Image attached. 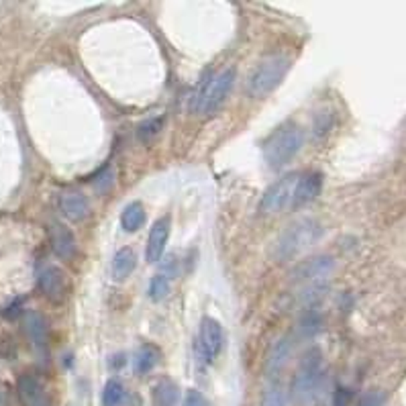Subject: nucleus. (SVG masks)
Returning a JSON list of instances; mask_svg holds the SVG:
<instances>
[{
    "mask_svg": "<svg viewBox=\"0 0 406 406\" xmlns=\"http://www.w3.org/2000/svg\"><path fill=\"white\" fill-rule=\"evenodd\" d=\"M321 237H323V227L319 221L298 219L290 223L284 231H280V235L272 243L270 253L276 261H290L306 249H310L312 245H317Z\"/></svg>",
    "mask_w": 406,
    "mask_h": 406,
    "instance_id": "nucleus-1",
    "label": "nucleus"
},
{
    "mask_svg": "<svg viewBox=\"0 0 406 406\" xmlns=\"http://www.w3.org/2000/svg\"><path fill=\"white\" fill-rule=\"evenodd\" d=\"M235 82V70L227 67L223 72H219L217 76H213L209 82H204V86L192 96L190 103V111L196 116H213L221 105L225 103V98L229 96Z\"/></svg>",
    "mask_w": 406,
    "mask_h": 406,
    "instance_id": "nucleus-4",
    "label": "nucleus"
},
{
    "mask_svg": "<svg viewBox=\"0 0 406 406\" xmlns=\"http://www.w3.org/2000/svg\"><path fill=\"white\" fill-rule=\"evenodd\" d=\"M321 327H323V317L317 310H306V312H302V317L298 321L296 333H298V337L310 339L321 331Z\"/></svg>",
    "mask_w": 406,
    "mask_h": 406,
    "instance_id": "nucleus-22",
    "label": "nucleus"
},
{
    "mask_svg": "<svg viewBox=\"0 0 406 406\" xmlns=\"http://www.w3.org/2000/svg\"><path fill=\"white\" fill-rule=\"evenodd\" d=\"M170 261L164 264V272H168V278H174L175 274V257H168Z\"/></svg>",
    "mask_w": 406,
    "mask_h": 406,
    "instance_id": "nucleus-30",
    "label": "nucleus"
},
{
    "mask_svg": "<svg viewBox=\"0 0 406 406\" xmlns=\"http://www.w3.org/2000/svg\"><path fill=\"white\" fill-rule=\"evenodd\" d=\"M323 190V174L321 172H304L300 174L298 182V198H296V209L308 204L314 200Z\"/></svg>",
    "mask_w": 406,
    "mask_h": 406,
    "instance_id": "nucleus-16",
    "label": "nucleus"
},
{
    "mask_svg": "<svg viewBox=\"0 0 406 406\" xmlns=\"http://www.w3.org/2000/svg\"><path fill=\"white\" fill-rule=\"evenodd\" d=\"M172 290V286H170V280L164 276V274H156L151 280H149V286H147V296L153 300V302H160V300H164L168 294Z\"/></svg>",
    "mask_w": 406,
    "mask_h": 406,
    "instance_id": "nucleus-24",
    "label": "nucleus"
},
{
    "mask_svg": "<svg viewBox=\"0 0 406 406\" xmlns=\"http://www.w3.org/2000/svg\"><path fill=\"white\" fill-rule=\"evenodd\" d=\"M290 65L292 59L286 54H274L261 59L247 82V92L253 98H266L282 84V80L290 72Z\"/></svg>",
    "mask_w": 406,
    "mask_h": 406,
    "instance_id": "nucleus-3",
    "label": "nucleus"
},
{
    "mask_svg": "<svg viewBox=\"0 0 406 406\" xmlns=\"http://www.w3.org/2000/svg\"><path fill=\"white\" fill-rule=\"evenodd\" d=\"M386 405V394L384 392H380V390H370V392H365L361 398H359V403L355 406H384Z\"/></svg>",
    "mask_w": 406,
    "mask_h": 406,
    "instance_id": "nucleus-25",
    "label": "nucleus"
},
{
    "mask_svg": "<svg viewBox=\"0 0 406 406\" xmlns=\"http://www.w3.org/2000/svg\"><path fill=\"white\" fill-rule=\"evenodd\" d=\"M113 182H115V174H113V170H111V168H107V172H105L103 178H96V180H94V186H96L98 190L107 192V190L113 186Z\"/></svg>",
    "mask_w": 406,
    "mask_h": 406,
    "instance_id": "nucleus-28",
    "label": "nucleus"
},
{
    "mask_svg": "<svg viewBox=\"0 0 406 406\" xmlns=\"http://www.w3.org/2000/svg\"><path fill=\"white\" fill-rule=\"evenodd\" d=\"M17 390H19V398L23 406H50V394L45 390V386L41 384L39 378H35L33 374H23L17 382Z\"/></svg>",
    "mask_w": 406,
    "mask_h": 406,
    "instance_id": "nucleus-11",
    "label": "nucleus"
},
{
    "mask_svg": "<svg viewBox=\"0 0 406 406\" xmlns=\"http://www.w3.org/2000/svg\"><path fill=\"white\" fill-rule=\"evenodd\" d=\"M292 355V343L290 339H278L270 353H268V359H266V372H268V378L270 380H278V376L284 372L286 363L290 361Z\"/></svg>",
    "mask_w": 406,
    "mask_h": 406,
    "instance_id": "nucleus-13",
    "label": "nucleus"
},
{
    "mask_svg": "<svg viewBox=\"0 0 406 406\" xmlns=\"http://www.w3.org/2000/svg\"><path fill=\"white\" fill-rule=\"evenodd\" d=\"M259 406H290V394L282 386V382L270 380L261 392V405Z\"/></svg>",
    "mask_w": 406,
    "mask_h": 406,
    "instance_id": "nucleus-21",
    "label": "nucleus"
},
{
    "mask_svg": "<svg viewBox=\"0 0 406 406\" xmlns=\"http://www.w3.org/2000/svg\"><path fill=\"white\" fill-rule=\"evenodd\" d=\"M351 403V392L345 388H337L333 394V406H349Z\"/></svg>",
    "mask_w": 406,
    "mask_h": 406,
    "instance_id": "nucleus-29",
    "label": "nucleus"
},
{
    "mask_svg": "<svg viewBox=\"0 0 406 406\" xmlns=\"http://www.w3.org/2000/svg\"><path fill=\"white\" fill-rule=\"evenodd\" d=\"M170 215H164L160 217L151 229H149V235H147V245H145V259L147 264H158L166 251V245H168V239H170Z\"/></svg>",
    "mask_w": 406,
    "mask_h": 406,
    "instance_id": "nucleus-10",
    "label": "nucleus"
},
{
    "mask_svg": "<svg viewBox=\"0 0 406 406\" xmlns=\"http://www.w3.org/2000/svg\"><path fill=\"white\" fill-rule=\"evenodd\" d=\"M300 174H288L274 182L259 200V211L264 215H280L286 211H296Z\"/></svg>",
    "mask_w": 406,
    "mask_h": 406,
    "instance_id": "nucleus-7",
    "label": "nucleus"
},
{
    "mask_svg": "<svg viewBox=\"0 0 406 406\" xmlns=\"http://www.w3.org/2000/svg\"><path fill=\"white\" fill-rule=\"evenodd\" d=\"M182 406H211V403H209V398H206L200 390L190 388V390L186 392V396H184V405Z\"/></svg>",
    "mask_w": 406,
    "mask_h": 406,
    "instance_id": "nucleus-27",
    "label": "nucleus"
},
{
    "mask_svg": "<svg viewBox=\"0 0 406 406\" xmlns=\"http://www.w3.org/2000/svg\"><path fill=\"white\" fill-rule=\"evenodd\" d=\"M304 131L300 127H284L278 129L264 145V160L272 170H280L290 164L294 156L304 145Z\"/></svg>",
    "mask_w": 406,
    "mask_h": 406,
    "instance_id": "nucleus-5",
    "label": "nucleus"
},
{
    "mask_svg": "<svg viewBox=\"0 0 406 406\" xmlns=\"http://www.w3.org/2000/svg\"><path fill=\"white\" fill-rule=\"evenodd\" d=\"M337 264L331 255H314L298 261L290 272V280L294 286L306 288L312 292L319 288L325 280H329L335 272Z\"/></svg>",
    "mask_w": 406,
    "mask_h": 406,
    "instance_id": "nucleus-6",
    "label": "nucleus"
},
{
    "mask_svg": "<svg viewBox=\"0 0 406 406\" xmlns=\"http://www.w3.org/2000/svg\"><path fill=\"white\" fill-rule=\"evenodd\" d=\"M325 382V363L319 348L306 349L300 357L298 370L292 380L290 396L298 405H308L321 392Z\"/></svg>",
    "mask_w": 406,
    "mask_h": 406,
    "instance_id": "nucleus-2",
    "label": "nucleus"
},
{
    "mask_svg": "<svg viewBox=\"0 0 406 406\" xmlns=\"http://www.w3.org/2000/svg\"><path fill=\"white\" fill-rule=\"evenodd\" d=\"M223 345H225L223 325L213 317H204L198 327V341H196L198 359L204 363H213L217 359V355L221 353Z\"/></svg>",
    "mask_w": 406,
    "mask_h": 406,
    "instance_id": "nucleus-8",
    "label": "nucleus"
},
{
    "mask_svg": "<svg viewBox=\"0 0 406 406\" xmlns=\"http://www.w3.org/2000/svg\"><path fill=\"white\" fill-rule=\"evenodd\" d=\"M137 268V255L131 247H120L113 257V276L115 280H127Z\"/></svg>",
    "mask_w": 406,
    "mask_h": 406,
    "instance_id": "nucleus-18",
    "label": "nucleus"
},
{
    "mask_svg": "<svg viewBox=\"0 0 406 406\" xmlns=\"http://www.w3.org/2000/svg\"><path fill=\"white\" fill-rule=\"evenodd\" d=\"M39 290L43 292V296L50 302H54V304L63 302V298L67 296L65 272L61 268H58V266H45L39 272Z\"/></svg>",
    "mask_w": 406,
    "mask_h": 406,
    "instance_id": "nucleus-9",
    "label": "nucleus"
},
{
    "mask_svg": "<svg viewBox=\"0 0 406 406\" xmlns=\"http://www.w3.org/2000/svg\"><path fill=\"white\" fill-rule=\"evenodd\" d=\"M162 118H153V120H147V122H143L141 127H139V137L143 139V141H149L153 135H158L160 133V129H162Z\"/></svg>",
    "mask_w": 406,
    "mask_h": 406,
    "instance_id": "nucleus-26",
    "label": "nucleus"
},
{
    "mask_svg": "<svg viewBox=\"0 0 406 406\" xmlns=\"http://www.w3.org/2000/svg\"><path fill=\"white\" fill-rule=\"evenodd\" d=\"M127 400V390L122 382L109 380L103 388V406H122Z\"/></svg>",
    "mask_w": 406,
    "mask_h": 406,
    "instance_id": "nucleus-23",
    "label": "nucleus"
},
{
    "mask_svg": "<svg viewBox=\"0 0 406 406\" xmlns=\"http://www.w3.org/2000/svg\"><path fill=\"white\" fill-rule=\"evenodd\" d=\"M158 361H160V349L156 345H141L135 353L133 367L139 376H145L158 365Z\"/></svg>",
    "mask_w": 406,
    "mask_h": 406,
    "instance_id": "nucleus-20",
    "label": "nucleus"
},
{
    "mask_svg": "<svg viewBox=\"0 0 406 406\" xmlns=\"http://www.w3.org/2000/svg\"><path fill=\"white\" fill-rule=\"evenodd\" d=\"M52 247L54 253L61 259H70L76 253V237L63 223L52 225Z\"/></svg>",
    "mask_w": 406,
    "mask_h": 406,
    "instance_id": "nucleus-15",
    "label": "nucleus"
},
{
    "mask_svg": "<svg viewBox=\"0 0 406 406\" xmlns=\"http://www.w3.org/2000/svg\"><path fill=\"white\" fill-rule=\"evenodd\" d=\"M145 221H147V215L141 202H131L120 213V227L127 233L139 231L145 225Z\"/></svg>",
    "mask_w": 406,
    "mask_h": 406,
    "instance_id": "nucleus-19",
    "label": "nucleus"
},
{
    "mask_svg": "<svg viewBox=\"0 0 406 406\" xmlns=\"http://www.w3.org/2000/svg\"><path fill=\"white\" fill-rule=\"evenodd\" d=\"M88 200L80 192H63L59 196V211L67 221H82L88 215Z\"/></svg>",
    "mask_w": 406,
    "mask_h": 406,
    "instance_id": "nucleus-14",
    "label": "nucleus"
},
{
    "mask_svg": "<svg viewBox=\"0 0 406 406\" xmlns=\"http://www.w3.org/2000/svg\"><path fill=\"white\" fill-rule=\"evenodd\" d=\"M25 331H27V337H29L31 345L37 351L43 353L47 349L50 329H47V321L41 312H27L25 314Z\"/></svg>",
    "mask_w": 406,
    "mask_h": 406,
    "instance_id": "nucleus-12",
    "label": "nucleus"
},
{
    "mask_svg": "<svg viewBox=\"0 0 406 406\" xmlns=\"http://www.w3.org/2000/svg\"><path fill=\"white\" fill-rule=\"evenodd\" d=\"M180 403V388L172 380L162 378L151 390V405L153 406H178Z\"/></svg>",
    "mask_w": 406,
    "mask_h": 406,
    "instance_id": "nucleus-17",
    "label": "nucleus"
}]
</instances>
